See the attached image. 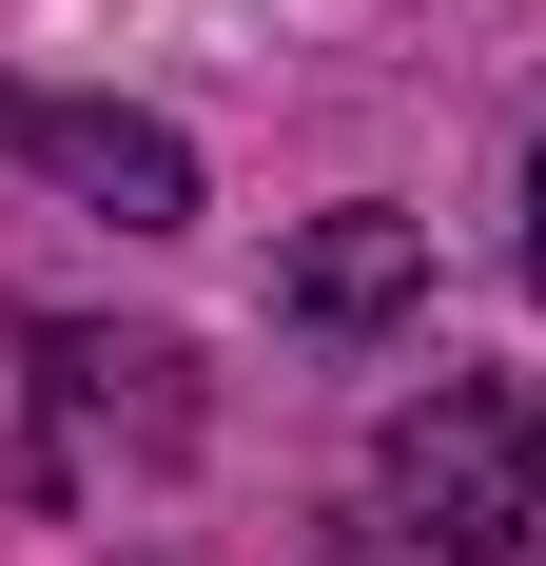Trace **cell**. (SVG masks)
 <instances>
[{
    "label": "cell",
    "mask_w": 546,
    "mask_h": 566,
    "mask_svg": "<svg viewBox=\"0 0 546 566\" xmlns=\"http://www.w3.org/2000/svg\"><path fill=\"white\" fill-rule=\"evenodd\" d=\"M351 566H390V547H351Z\"/></svg>",
    "instance_id": "cell-6"
},
{
    "label": "cell",
    "mask_w": 546,
    "mask_h": 566,
    "mask_svg": "<svg viewBox=\"0 0 546 566\" xmlns=\"http://www.w3.org/2000/svg\"><path fill=\"white\" fill-rule=\"evenodd\" d=\"M527 274H546V137H527Z\"/></svg>",
    "instance_id": "cell-5"
},
{
    "label": "cell",
    "mask_w": 546,
    "mask_h": 566,
    "mask_svg": "<svg viewBox=\"0 0 546 566\" xmlns=\"http://www.w3.org/2000/svg\"><path fill=\"white\" fill-rule=\"evenodd\" d=\"M410 274H430V234H410V216H313V234H293V313H313V333H371Z\"/></svg>",
    "instance_id": "cell-4"
},
{
    "label": "cell",
    "mask_w": 546,
    "mask_h": 566,
    "mask_svg": "<svg viewBox=\"0 0 546 566\" xmlns=\"http://www.w3.org/2000/svg\"><path fill=\"white\" fill-rule=\"evenodd\" d=\"M371 489L430 566H546V391L527 371H430L390 410Z\"/></svg>",
    "instance_id": "cell-1"
},
{
    "label": "cell",
    "mask_w": 546,
    "mask_h": 566,
    "mask_svg": "<svg viewBox=\"0 0 546 566\" xmlns=\"http://www.w3.org/2000/svg\"><path fill=\"white\" fill-rule=\"evenodd\" d=\"M40 371H20V391H40V450H20V489H40V509H78V469H98V430L117 450H196V391H176V333H98V313H40Z\"/></svg>",
    "instance_id": "cell-2"
},
{
    "label": "cell",
    "mask_w": 546,
    "mask_h": 566,
    "mask_svg": "<svg viewBox=\"0 0 546 566\" xmlns=\"http://www.w3.org/2000/svg\"><path fill=\"white\" fill-rule=\"evenodd\" d=\"M0 157H40L59 196H98L117 234H196V137H176V117H117V98H40V78H0Z\"/></svg>",
    "instance_id": "cell-3"
}]
</instances>
